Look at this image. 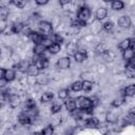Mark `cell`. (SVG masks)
I'll return each mask as SVG.
<instances>
[{
	"label": "cell",
	"mask_w": 135,
	"mask_h": 135,
	"mask_svg": "<svg viewBox=\"0 0 135 135\" xmlns=\"http://www.w3.org/2000/svg\"><path fill=\"white\" fill-rule=\"evenodd\" d=\"M34 64L39 69V71H40V70H44V69H46V68L49 66V59H47L46 57L40 56V57H38V58L36 59V61H35Z\"/></svg>",
	"instance_id": "cell-5"
},
{
	"label": "cell",
	"mask_w": 135,
	"mask_h": 135,
	"mask_svg": "<svg viewBox=\"0 0 135 135\" xmlns=\"http://www.w3.org/2000/svg\"><path fill=\"white\" fill-rule=\"evenodd\" d=\"M8 14H9V11L6 6L4 5H1L0 6V21L1 22H5L7 17H8Z\"/></svg>",
	"instance_id": "cell-13"
},
{
	"label": "cell",
	"mask_w": 135,
	"mask_h": 135,
	"mask_svg": "<svg viewBox=\"0 0 135 135\" xmlns=\"http://www.w3.org/2000/svg\"><path fill=\"white\" fill-rule=\"evenodd\" d=\"M34 119H35V117L31 116L27 112H23L18 116V120L21 124H31Z\"/></svg>",
	"instance_id": "cell-4"
},
{
	"label": "cell",
	"mask_w": 135,
	"mask_h": 135,
	"mask_svg": "<svg viewBox=\"0 0 135 135\" xmlns=\"http://www.w3.org/2000/svg\"><path fill=\"white\" fill-rule=\"evenodd\" d=\"M131 24H132V20H131V18L129 16L124 15V16H121L118 19V25L120 27H122V28H128V27L131 26Z\"/></svg>",
	"instance_id": "cell-7"
},
{
	"label": "cell",
	"mask_w": 135,
	"mask_h": 135,
	"mask_svg": "<svg viewBox=\"0 0 135 135\" xmlns=\"http://www.w3.org/2000/svg\"><path fill=\"white\" fill-rule=\"evenodd\" d=\"M66 110H69L70 112H74L76 109H77V105H76V100L74 98H69L65 103H64Z\"/></svg>",
	"instance_id": "cell-11"
},
{
	"label": "cell",
	"mask_w": 135,
	"mask_h": 135,
	"mask_svg": "<svg viewBox=\"0 0 135 135\" xmlns=\"http://www.w3.org/2000/svg\"><path fill=\"white\" fill-rule=\"evenodd\" d=\"M91 16V11L88 6H81L77 13V19L81 21H86Z\"/></svg>",
	"instance_id": "cell-3"
},
{
	"label": "cell",
	"mask_w": 135,
	"mask_h": 135,
	"mask_svg": "<svg viewBox=\"0 0 135 135\" xmlns=\"http://www.w3.org/2000/svg\"><path fill=\"white\" fill-rule=\"evenodd\" d=\"M11 3L14 4L15 6H17L18 8H23L25 6V4H26V2L23 1V0H13Z\"/></svg>",
	"instance_id": "cell-33"
},
{
	"label": "cell",
	"mask_w": 135,
	"mask_h": 135,
	"mask_svg": "<svg viewBox=\"0 0 135 135\" xmlns=\"http://www.w3.org/2000/svg\"><path fill=\"white\" fill-rule=\"evenodd\" d=\"M4 73H5V70L0 68V78H3L4 77Z\"/></svg>",
	"instance_id": "cell-41"
},
{
	"label": "cell",
	"mask_w": 135,
	"mask_h": 135,
	"mask_svg": "<svg viewBox=\"0 0 135 135\" xmlns=\"http://www.w3.org/2000/svg\"><path fill=\"white\" fill-rule=\"evenodd\" d=\"M107 15H108V11H107L105 7H99V8L96 11V18H97L98 20L104 19V18L107 17Z\"/></svg>",
	"instance_id": "cell-18"
},
{
	"label": "cell",
	"mask_w": 135,
	"mask_h": 135,
	"mask_svg": "<svg viewBox=\"0 0 135 135\" xmlns=\"http://www.w3.org/2000/svg\"><path fill=\"white\" fill-rule=\"evenodd\" d=\"M33 135H42V133L41 132H35Z\"/></svg>",
	"instance_id": "cell-43"
},
{
	"label": "cell",
	"mask_w": 135,
	"mask_h": 135,
	"mask_svg": "<svg viewBox=\"0 0 135 135\" xmlns=\"http://www.w3.org/2000/svg\"><path fill=\"white\" fill-rule=\"evenodd\" d=\"M15 77H16V73H15V71H14L13 69H6V70H5L4 78H5V80H6L7 82L13 81V80L15 79Z\"/></svg>",
	"instance_id": "cell-15"
},
{
	"label": "cell",
	"mask_w": 135,
	"mask_h": 135,
	"mask_svg": "<svg viewBox=\"0 0 135 135\" xmlns=\"http://www.w3.org/2000/svg\"><path fill=\"white\" fill-rule=\"evenodd\" d=\"M124 101V97H121V98H118V99H115L113 102H112V105L117 108V107H120Z\"/></svg>",
	"instance_id": "cell-37"
},
{
	"label": "cell",
	"mask_w": 135,
	"mask_h": 135,
	"mask_svg": "<svg viewBox=\"0 0 135 135\" xmlns=\"http://www.w3.org/2000/svg\"><path fill=\"white\" fill-rule=\"evenodd\" d=\"M73 56H74V59H75L76 62H83V61L88 58L86 52H85V51H82V50L77 51Z\"/></svg>",
	"instance_id": "cell-9"
},
{
	"label": "cell",
	"mask_w": 135,
	"mask_h": 135,
	"mask_svg": "<svg viewBox=\"0 0 135 135\" xmlns=\"http://www.w3.org/2000/svg\"><path fill=\"white\" fill-rule=\"evenodd\" d=\"M50 39L52 40L53 43H58V44H60L61 42H63V37H62L60 34H53V35L50 37Z\"/></svg>",
	"instance_id": "cell-24"
},
{
	"label": "cell",
	"mask_w": 135,
	"mask_h": 135,
	"mask_svg": "<svg viewBox=\"0 0 135 135\" xmlns=\"http://www.w3.org/2000/svg\"><path fill=\"white\" fill-rule=\"evenodd\" d=\"M11 53H12V51H11V49L8 46H3L0 50V56L2 58H8L11 56Z\"/></svg>",
	"instance_id": "cell-25"
},
{
	"label": "cell",
	"mask_w": 135,
	"mask_h": 135,
	"mask_svg": "<svg viewBox=\"0 0 135 135\" xmlns=\"http://www.w3.org/2000/svg\"><path fill=\"white\" fill-rule=\"evenodd\" d=\"M76 100V105L79 110L85 112V113H91L94 105H93V101L88 98V97H84V96H79Z\"/></svg>",
	"instance_id": "cell-1"
},
{
	"label": "cell",
	"mask_w": 135,
	"mask_h": 135,
	"mask_svg": "<svg viewBox=\"0 0 135 135\" xmlns=\"http://www.w3.org/2000/svg\"><path fill=\"white\" fill-rule=\"evenodd\" d=\"M41 133H42V135H53L54 134V128L52 126H46Z\"/></svg>",
	"instance_id": "cell-34"
},
{
	"label": "cell",
	"mask_w": 135,
	"mask_h": 135,
	"mask_svg": "<svg viewBox=\"0 0 135 135\" xmlns=\"http://www.w3.org/2000/svg\"><path fill=\"white\" fill-rule=\"evenodd\" d=\"M122 58L126 61H130L132 59H134V50L132 49H127L126 51L122 52Z\"/></svg>",
	"instance_id": "cell-17"
},
{
	"label": "cell",
	"mask_w": 135,
	"mask_h": 135,
	"mask_svg": "<svg viewBox=\"0 0 135 135\" xmlns=\"http://www.w3.org/2000/svg\"><path fill=\"white\" fill-rule=\"evenodd\" d=\"M8 102L11 103L12 107H17V105L20 103V98H19L17 95H12V96H9V98H8Z\"/></svg>",
	"instance_id": "cell-28"
},
{
	"label": "cell",
	"mask_w": 135,
	"mask_h": 135,
	"mask_svg": "<svg viewBox=\"0 0 135 135\" xmlns=\"http://www.w3.org/2000/svg\"><path fill=\"white\" fill-rule=\"evenodd\" d=\"M35 2L37 5H45L49 3V0H36Z\"/></svg>",
	"instance_id": "cell-38"
},
{
	"label": "cell",
	"mask_w": 135,
	"mask_h": 135,
	"mask_svg": "<svg viewBox=\"0 0 135 135\" xmlns=\"http://www.w3.org/2000/svg\"><path fill=\"white\" fill-rule=\"evenodd\" d=\"M60 110H61V105H60L59 103H54V104L51 107V112H52L53 114H57V113H59Z\"/></svg>",
	"instance_id": "cell-36"
},
{
	"label": "cell",
	"mask_w": 135,
	"mask_h": 135,
	"mask_svg": "<svg viewBox=\"0 0 135 135\" xmlns=\"http://www.w3.org/2000/svg\"><path fill=\"white\" fill-rule=\"evenodd\" d=\"M113 27H114V23H113L112 21H107V22H104V23H103V30H104V31H107V32L112 31V30H113Z\"/></svg>",
	"instance_id": "cell-35"
},
{
	"label": "cell",
	"mask_w": 135,
	"mask_h": 135,
	"mask_svg": "<svg viewBox=\"0 0 135 135\" xmlns=\"http://www.w3.org/2000/svg\"><path fill=\"white\" fill-rule=\"evenodd\" d=\"M28 66H30V62L27 60H22L17 64V70L21 73H25V72H27Z\"/></svg>",
	"instance_id": "cell-14"
},
{
	"label": "cell",
	"mask_w": 135,
	"mask_h": 135,
	"mask_svg": "<svg viewBox=\"0 0 135 135\" xmlns=\"http://www.w3.org/2000/svg\"><path fill=\"white\" fill-rule=\"evenodd\" d=\"M72 25L73 26H76V27H83V26L86 25V22L85 21H81V20H79V19L76 18L75 20L72 21Z\"/></svg>",
	"instance_id": "cell-32"
},
{
	"label": "cell",
	"mask_w": 135,
	"mask_h": 135,
	"mask_svg": "<svg viewBox=\"0 0 135 135\" xmlns=\"http://www.w3.org/2000/svg\"><path fill=\"white\" fill-rule=\"evenodd\" d=\"M46 51H49V53H51V54H57L60 51V44H58V43H52L46 49Z\"/></svg>",
	"instance_id": "cell-22"
},
{
	"label": "cell",
	"mask_w": 135,
	"mask_h": 135,
	"mask_svg": "<svg viewBox=\"0 0 135 135\" xmlns=\"http://www.w3.org/2000/svg\"><path fill=\"white\" fill-rule=\"evenodd\" d=\"M30 38L32 39V41L35 44H41V42L44 39V35L41 34L40 32H34V31H32V33L30 34Z\"/></svg>",
	"instance_id": "cell-6"
},
{
	"label": "cell",
	"mask_w": 135,
	"mask_h": 135,
	"mask_svg": "<svg viewBox=\"0 0 135 135\" xmlns=\"http://www.w3.org/2000/svg\"><path fill=\"white\" fill-rule=\"evenodd\" d=\"M93 89V82L90 80H84L82 81V91L84 92H90Z\"/></svg>",
	"instance_id": "cell-27"
},
{
	"label": "cell",
	"mask_w": 135,
	"mask_h": 135,
	"mask_svg": "<svg viewBox=\"0 0 135 135\" xmlns=\"http://www.w3.org/2000/svg\"><path fill=\"white\" fill-rule=\"evenodd\" d=\"M24 27H25L24 23H22V22H14L12 24V26H11V31H12V33L19 34L24 30Z\"/></svg>",
	"instance_id": "cell-10"
},
{
	"label": "cell",
	"mask_w": 135,
	"mask_h": 135,
	"mask_svg": "<svg viewBox=\"0 0 135 135\" xmlns=\"http://www.w3.org/2000/svg\"><path fill=\"white\" fill-rule=\"evenodd\" d=\"M33 51H34V54L37 55V57H40V56H42L44 54V52L46 51V47L44 45H42V44H36L34 46Z\"/></svg>",
	"instance_id": "cell-16"
},
{
	"label": "cell",
	"mask_w": 135,
	"mask_h": 135,
	"mask_svg": "<svg viewBox=\"0 0 135 135\" xmlns=\"http://www.w3.org/2000/svg\"><path fill=\"white\" fill-rule=\"evenodd\" d=\"M6 84H7V81L5 80V78L4 77L3 78H0V89L1 88H4Z\"/></svg>",
	"instance_id": "cell-39"
},
{
	"label": "cell",
	"mask_w": 135,
	"mask_h": 135,
	"mask_svg": "<svg viewBox=\"0 0 135 135\" xmlns=\"http://www.w3.org/2000/svg\"><path fill=\"white\" fill-rule=\"evenodd\" d=\"M69 94H70V90L69 89H61L58 92V97L60 99H66L69 97Z\"/></svg>",
	"instance_id": "cell-30"
},
{
	"label": "cell",
	"mask_w": 135,
	"mask_h": 135,
	"mask_svg": "<svg viewBox=\"0 0 135 135\" xmlns=\"http://www.w3.org/2000/svg\"><path fill=\"white\" fill-rule=\"evenodd\" d=\"M118 49L121 50L122 52L126 51L127 49H130V38H127V39H123L119 44H118Z\"/></svg>",
	"instance_id": "cell-23"
},
{
	"label": "cell",
	"mask_w": 135,
	"mask_h": 135,
	"mask_svg": "<svg viewBox=\"0 0 135 135\" xmlns=\"http://www.w3.org/2000/svg\"><path fill=\"white\" fill-rule=\"evenodd\" d=\"M39 30H40V33L41 34H45V35H50L52 34L53 32V26H52V23L49 22V21H40L39 24Z\"/></svg>",
	"instance_id": "cell-2"
},
{
	"label": "cell",
	"mask_w": 135,
	"mask_h": 135,
	"mask_svg": "<svg viewBox=\"0 0 135 135\" xmlns=\"http://www.w3.org/2000/svg\"><path fill=\"white\" fill-rule=\"evenodd\" d=\"M70 1L69 0H64V1H59V4L60 5H65V4H69Z\"/></svg>",
	"instance_id": "cell-42"
},
{
	"label": "cell",
	"mask_w": 135,
	"mask_h": 135,
	"mask_svg": "<svg viewBox=\"0 0 135 135\" xmlns=\"http://www.w3.org/2000/svg\"><path fill=\"white\" fill-rule=\"evenodd\" d=\"M70 64H71V59H70V57H62V58H60V59L57 61V63H56L57 68H59V69H61V70L68 69V68L70 66Z\"/></svg>",
	"instance_id": "cell-8"
},
{
	"label": "cell",
	"mask_w": 135,
	"mask_h": 135,
	"mask_svg": "<svg viewBox=\"0 0 135 135\" xmlns=\"http://www.w3.org/2000/svg\"><path fill=\"white\" fill-rule=\"evenodd\" d=\"M5 27H6V24H5V22H1L0 21V34L5 30Z\"/></svg>",
	"instance_id": "cell-40"
},
{
	"label": "cell",
	"mask_w": 135,
	"mask_h": 135,
	"mask_svg": "<svg viewBox=\"0 0 135 135\" xmlns=\"http://www.w3.org/2000/svg\"><path fill=\"white\" fill-rule=\"evenodd\" d=\"M25 109L28 111V110H34V109H36V102H35V100H33V99H27L26 101H25Z\"/></svg>",
	"instance_id": "cell-31"
},
{
	"label": "cell",
	"mask_w": 135,
	"mask_h": 135,
	"mask_svg": "<svg viewBox=\"0 0 135 135\" xmlns=\"http://www.w3.org/2000/svg\"><path fill=\"white\" fill-rule=\"evenodd\" d=\"M71 89H72V91H74V92H79V91H81V90H82V81L77 80V81L73 82V83L71 84Z\"/></svg>",
	"instance_id": "cell-26"
},
{
	"label": "cell",
	"mask_w": 135,
	"mask_h": 135,
	"mask_svg": "<svg viewBox=\"0 0 135 135\" xmlns=\"http://www.w3.org/2000/svg\"><path fill=\"white\" fill-rule=\"evenodd\" d=\"M134 94H135V85L134 84H131L123 90V97H127V96L132 97V96H134Z\"/></svg>",
	"instance_id": "cell-19"
},
{
	"label": "cell",
	"mask_w": 135,
	"mask_h": 135,
	"mask_svg": "<svg viewBox=\"0 0 135 135\" xmlns=\"http://www.w3.org/2000/svg\"><path fill=\"white\" fill-rule=\"evenodd\" d=\"M39 69L35 65V64H30V66H28V69H27V74L30 75V76H38L39 75Z\"/></svg>",
	"instance_id": "cell-20"
},
{
	"label": "cell",
	"mask_w": 135,
	"mask_h": 135,
	"mask_svg": "<svg viewBox=\"0 0 135 135\" xmlns=\"http://www.w3.org/2000/svg\"><path fill=\"white\" fill-rule=\"evenodd\" d=\"M53 97H54V95H53L52 92H45L41 96V101L42 102H49V101H51L53 99Z\"/></svg>",
	"instance_id": "cell-29"
},
{
	"label": "cell",
	"mask_w": 135,
	"mask_h": 135,
	"mask_svg": "<svg viewBox=\"0 0 135 135\" xmlns=\"http://www.w3.org/2000/svg\"><path fill=\"white\" fill-rule=\"evenodd\" d=\"M84 123L88 128H97L99 126V120L96 117H89Z\"/></svg>",
	"instance_id": "cell-12"
},
{
	"label": "cell",
	"mask_w": 135,
	"mask_h": 135,
	"mask_svg": "<svg viewBox=\"0 0 135 135\" xmlns=\"http://www.w3.org/2000/svg\"><path fill=\"white\" fill-rule=\"evenodd\" d=\"M124 6V3L122 1H119V0H115V1H112L111 2V7L115 11H120L122 9Z\"/></svg>",
	"instance_id": "cell-21"
}]
</instances>
